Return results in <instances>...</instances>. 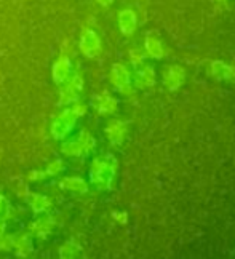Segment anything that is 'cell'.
Instances as JSON below:
<instances>
[{
  "label": "cell",
  "mask_w": 235,
  "mask_h": 259,
  "mask_svg": "<svg viewBox=\"0 0 235 259\" xmlns=\"http://www.w3.org/2000/svg\"><path fill=\"white\" fill-rule=\"evenodd\" d=\"M117 173V160L112 155H100L93 158L90 166V183L98 191H111Z\"/></svg>",
  "instance_id": "6da1fadb"
},
{
  "label": "cell",
  "mask_w": 235,
  "mask_h": 259,
  "mask_svg": "<svg viewBox=\"0 0 235 259\" xmlns=\"http://www.w3.org/2000/svg\"><path fill=\"white\" fill-rule=\"evenodd\" d=\"M95 146V136L88 130H82L74 138L66 139L61 146V152L66 157H85L93 151Z\"/></svg>",
  "instance_id": "7a4b0ae2"
},
{
  "label": "cell",
  "mask_w": 235,
  "mask_h": 259,
  "mask_svg": "<svg viewBox=\"0 0 235 259\" xmlns=\"http://www.w3.org/2000/svg\"><path fill=\"white\" fill-rule=\"evenodd\" d=\"M83 77L82 74H71V77L67 80L60 85V106H71L77 101H80V93L83 90Z\"/></svg>",
  "instance_id": "3957f363"
},
{
  "label": "cell",
  "mask_w": 235,
  "mask_h": 259,
  "mask_svg": "<svg viewBox=\"0 0 235 259\" xmlns=\"http://www.w3.org/2000/svg\"><path fill=\"white\" fill-rule=\"evenodd\" d=\"M77 115L71 111L69 106L64 107V111L55 117V120L52 122V126H50V133L55 139L58 141H63L67 136L71 135V132L75 128V123H77Z\"/></svg>",
  "instance_id": "277c9868"
},
{
  "label": "cell",
  "mask_w": 235,
  "mask_h": 259,
  "mask_svg": "<svg viewBox=\"0 0 235 259\" xmlns=\"http://www.w3.org/2000/svg\"><path fill=\"white\" fill-rule=\"evenodd\" d=\"M78 48H80L83 56L90 58V59L100 56L101 48H103L100 35H98L93 29L85 27L82 31V35H80V44H78Z\"/></svg>",
  "instance_id": "5b68a950"
},
{
  "label": "cell",
  "mask_w": 235,
  "mask_h": 259,
  "mask_svg": "<svg viewBox=\"0 0 235 259\" xmlns=\"http://www.w3.org/2000/svg\"><path fill=\"white\" fill-rule=\"evenodd\" d=\"M111 83L119 90L120 93L123 95H130L131 93V75L128 72L123 64L120 63H115L112 66V71H111Z\"/></svg>",
  "instance_id": "8992f818"
},
{
  "label": "cell",
  "mask_w": 235,
  "mask_h": 259,
  "mask_svg": "<svg viewBox=\"0 0 235 259\" xmlns=\"http://www.w3.org/2000/svg\"><path fill=\"white\" fill-rule=\"evenodd\" d=\"M72 74V63L67 55H61L52 67V78L56 85H63Z\"/></svg>",
  "instance_id": "52a82bcc"
},
{
  "label": "cell",
  "mask_w": 235,
  "mask_h": 259,
  "mask_svg": "<svg viewBox=\"0 0 235 259\" xmlns=\"http://www.w3.org/2000/svg\"><path fill=\"white\" fill-rule=\"evenodd\" d=\"M91 107L95 111L100 114V115H111L117 111L119 107V101L107 93H101V95H95L90 101Z\"/></svg>",
  "instance_id": "ba28073f"
},
{
  "label": "cell",
  "mask_w": 235,
  "mask_h": 259,
  "mask_svg": "<svg viewBox=\"0 0 235 259\" xmlns=\"http://www.w3.org/2000/svg\"><path fill=\"white\" fill-rule=\"evenodd\" d=\"M104 133L112 146H120L126 136V123L122 120H112L104 128Z\"/></svg>",
  "instance_id": "9c48e42d"
},
{
  "label": "cell",
  "mask_w": 235,
  "mask_h": 259,
  "mask_svg": "<svg viewBox=\"0 0 235 259\" xmlns=\"http://www.w3.org/2000/svg\"><path fill=\"white\" fill-rule=\"evenodd\" d=\"M144 48H146V55H149L154 59H162L165 56L163 42L160 40V37L157 35V32H148V34H146Z\"/></svg>",
  "instance_id": "30bf717a"
},
{
  "label": "cell",
  "mask_w": 235,
  "mask_h": 259,
  "mask_svg": "<svg viewBox=\"0 0 235 259\" xmlns=\"http://www.w3.org/2000/svg\"><path fill=\"white\" fill-rule=\"evenodd\" d=\"M119 27L123 35H133L138 27V18L131 8H125L119 13Z\"/></svg>",
  "instance_id": "8fae6325"
},
{
  "label": "cell",
  "mask_w": 235,
  "mask_h": 259,
  "mask_svg": "<svg viewBox=\"0 0 235 259\" xmlns=\"http://www.w3.org/2000/svg\"><path fill=\"white\" fill-rule=\"evenodd\" d=\"M60 187L63 191L72 192L77 195H83L88 192V184L80 176H64L60 181Z\"/></svg>",
  "instance_id": "7c38bea8"
},
{
  "label": "cell",
  "mask_w": 235,
  "mask_h": 259,
  "mask_svg": "<svg viewBox=\"0 0 235 259\" xmlns=\"http://www.w3.org/2000/svg\"><path fill=\"white\" fill-rule=\"evenodd\" d=\"M184 78H185V72L181 66H170L165 72L163 82H165V87L168 88L170 92H176V90L182 85Z\"/></svg>",
  "instance_id": "4fadbf2b"
},
{
  "label": "cell",
  "mask_w": 235,
  "mask_h": 259,
  "mask_svg": "<svg viewBox=\"0 0 235 259\" xmlns=\"http://www.w3.org/2000/svg\"><path fill=\"white\" fill-rule=\"evenodd\" d=\"M55 227V219L50 214H45L42 218L35 219V221L29 226V231H31V235H37L40 238H45L48 234L53 231Z\"/></svg>",
  "instance_id": "5bb4252c"
},
{
  "label": "cell",
  "mask_w": 235,
  "mask_h": 259,
  "mask_svg": "<svg viewBox=\"0 0 235 259\" xmlns=\"http://www.w3.org/2000/svg\"><path fill=\"white\" fill-rule=\"evenodd\" d=\"M134 85L139 90H148L155 85V71L152 66H144L136 72L134 77Z\"/></svg>",
  "instance_id": "9a60e30c"
},
{
  "label": "cell",
  "mask_w": 235,
  "mask_h": 259,
  "mask_svg": "<svg viewBox=\"0 0 235 259\" xmlns=\"http://www.w3.org/2000/svg\"><path fill=\"white\" fill-rule=\"evenodd\" d=\"M27 202L35 214H43L48 211V208L52 206V198L43 194H31L27 198Z\"/></svg>",
  "instance_id": "2e32d148"
},
{
  "label": "cell",
  "mask_w": 235,
  "mask_h": 259,
  "mask_svg": "<svg viewBox=\"0 0 235 259\" xmlns=\"http://www.w3.org/2000/svg\"><path fill=\"white\" fill-rule=\"evenodd\" d=\"M210 74L218 80H232L235 78V69L222 61H213L210 66Z\"/></svg>",
  "instance_id": "e0dca14e"
},
{
  "label": "cell",
  "mask_w": 235,
  "mask_h": 259,
  "mask_svg": "<svg viewBox=\"0 0 235 259\" xmlns=\"http://www.w3.org/2000/svg\"><path fill=\"white\" fill-rule=\"evenodd\" d=\"M34 246H32V235L31 234H26L21 237H15L13 240V251L16 253V256L19 257H26L32 253Z\"/></svg>",
  "instance_id": "ac0fdd59"
},
{
  "label": "cell",
  "mask_w": 235,
  "mask_h": 259,
  "mask_svg": "<svg viewBox=\"0 0 235 259\" xmlns=\"http://www.w3.org/2000/svg\"><path fill=\"white\" fill-rule=\"evenodd\" d=\"M80 254H82V246L75 242H66L58 250V256L61 259H72V257H78Z\"/></svg>",
  "instance_id": "d6986e66"
},
{
  "label": "cell",
  "mask_w": 235,
  "mask_h": 259,
  "mask_svg": "<svg viewBox=\"0 0 235 259\" xmlns=\"http://www.w3.org/2000/svg\"><path fill=\"white\" fill-rule=\"evenodd\" d=\"M64 171H66V163L61 160V158H55V160H52L45 168L46 176H58Z\"/></svg>",
  "instance_id": "ffe728a7"
},
{
  "label": "cell",
  "mask_w": 235,
  "mask_h": 259,
  "mask_svg": "<svg viewBox=\"0 0 235 259\" xmlns=\"http://www.w3.org/2000/svg\"><path fill=\"white\" fill-rule=\"evenodd\" d=\"M13 240L15 237L13 235H7L2 234L0 235V251H13Z\"/></svg>",
  "instance_id": "44dd1931"
},
{
  "label": "cell",
  "mask_w": 235,
  "mask_h": 259,
  "mask_svg": "<svg viewBox=\"0 0 235 259\" xmlns=\"http://www.w3.org/2000/svg\"><path fill=\"white\" fill-rule=\"evenodd\" d=\"M128 55H130V61H131V64L134 67L139 66L144 61V58H146V53L143 52V50H139V48H131Z\"/></svg>",
  "instance_id": "7402d4cb"
},
{
  "label": "cell",
  "mask_w": 235,
  "mask_h": 259,
  "mask_svg": "<svg viewBox=\"0 0 235 259\" xmlns=\"http://www.w3.org/2000/svg\"><path fill=\"white\" fill-rule=\"evenodd\" d=\"M71 107V111L80 118V117H83L85 114H86V106L83 104V103H80V101H77V103H74V104H71L69 106Z\"/></svg>",
  "instance_id": "603a6c76"
},
{
  "label": "cell",
  "mask_w": 235,
  "mask_h": 259,
  "mask_svg": "<svg viewBox=\"0 0 235 259\" xmlns=\"http://www.w3.org/2000/svg\"><path fill=\"white\" fill-rule=\"evenodd\" d=\"M45 178H46L45 170H43V171L32 170V171H29V175H27V179H29V181H42V179H45Z\"/></svg>",
  "instance_id": "cb8c5ba5"
},
{
  "label": "cell",
  "mask_w": 235,
  "mask_h": 259,
  "mask_svg": "<svg viewBox=\"0 0 235 259\" xmlns=\"http://www.w3.org/2000/svg\"><path fill=\"white\" fill-rule=\"evenodd\" d=\"M8 210H10V203H8V200H7V197L0 194V216L5 214V213H8Z\"/></svg>",
  "instance_id": "d4e9b609"
},
{
  "label": "cell",
  "mask_w": 235,
  "mask_h": 259,
  "mask_svg": "<svg viewBox=\"0 0 235 259\" xmlns=\"http://www.w3.org/2000/svg\"><path fill=\"white\" fill-rule=\"evenodd\" d=\"M112 218L115 219L117 223H120V224H126V221H128V218H126V213H117V211H114L112 213Z\"/></svg>",
  "instance_id": "484cf974"
},
{
  "label": "cell",
  "mask_w": 235,
  "mask_h": 259,
  "mask_svg": "<svg viewBox=\"0 0 235 259\" xmlns=\"http://www.w3.org/2000/svg\"><path fill=\"white\" fill-rule=\"evenodd\" d=\"M98 4H100L101 7H109V5H112L115 0H96Z\"/></svg>",
  "instance_id": "4316f807"
},
{
  "label": "cell",
  "mask_w": 235,
  "mask_h": 259,
  "mask_svg": "<svg viewBox=\"0 0 235 259\" xmlns=\"http://www.w3.org/2000/svg\"><path fill=\"white\" fill-rule=\"evenodd\" d=\"M5 227H7V223L4 221L2 218H0V235H2V234H5Z\"/></svg>",
  "instance_id": "83f0119b"
}]
</instances>
